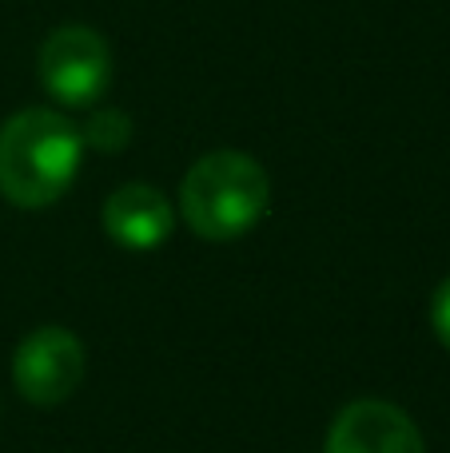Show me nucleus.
Listing matches in <instances>:
<instances>
[{"label":"nucleus","mask_w":450,"mask_h":453,"mask_svg":"<svg viewBox=\"0 0 450 453\" xmlns=\"http://www.w3.org/2000/svg\"><path fill=\"white\" fill-rule=\"evenodd\" d=\"M84 135L52 108H24L0 124V196L16 207H52L72 188Z\"/></svg>","instance_id":"obj_1"},{"label":"nucleus","mask_w":450,"mask_h":453,"mask_svg":"<svg viewBox=\"0 0 450 453\" xmlns=\"http://www.w3.org/2000/svg\"><path fill=\"white\" fill-rule=\"evenodd\" d=\"M271 183L260 159L247 151H207L188 167L180 188L183 223L207 242H228L247 234L268 215Z\"/></svg>","instance_id":"obj_2"},{"label":"nucleus","mask_w":450,"mask_h":453,"mask_svg":"<svg viewBox=\"0 0 450 453\" xmlns=\"http://www.w3.org/2000/svg\"><path fill=\"white\" fill-rule=\"evenodd\" d=\"M36 76L60 108H92L112 84V48L88 24H60L40 44Z\"/></svg>","instance_id":"obj_3"},{"label":"nucleus","mask_w":450,"mask_h":453,"mask_svg":"<svg viewBox=\"0 0 450 453\" xmlns=\"http://www.w3.org/2000/svg\"><path fill=\"white\" fill-rule=\"evenodd\" d=\"M12 378L32 406H60L84 382V346L64 326H40L16 350Z\"/></svg>","instance_id":"obj_4"},{"label":"nucleus","mask_w":450,"mask_h":453,"mask_svg":"<svg viewBox=\"0 0 450 453\" xmlns=\"http://www.w3.org/2000/svg\"><path fill=\"white\" fill-rule=\"evenodd\" d=\"M323 453H427V446L419 426L399 406L363 398L335 418Z\"/></svg>","instance_id":"obj_5"},{"label":"nucleus","mask_w":450,"mask_h":453,"mask_svg":"<svg viewBox=\"0 0 450 453\" xmlns=\"http://www.w3.org/2000/svg\"><path fill=\"white\" fill-rule=\"evenodd\" d=\"M175 226L172 203L151 183H124L104 203V231L128 250H151L167 242Z\"/></svg>","instance_id":"obj_6"},{"label":"nucleus","mask_w":450,"mask_h":453,"mask_svg":"<svg viewBox=\"0 0 450 453\" xmlns=\"http://www.w3.org/2000/svg\"><path fill=\"white\" fill-rule=\"evenodd\" d=\"M80 135H84V148L124 151L128 140H132V119H128L120 108H100V111H92V119H88L84 127H80Z\"/></svg>","instance_id":"obj_7"},{"label":"nucleus","mask_w":450,"mask_h":453,"mask_svg":"<svg viewBox=\"0 0 450 453\" xmlns=\"http://www.w3.org/2000/svg\"><path fill=\"white\" fill-rule=\"evenodd\" d=\"M431 326H435L438 342L450 350V279L435 290V303H431Z\"/></svg>","instance_id":"obj_8"}]
</instances>
